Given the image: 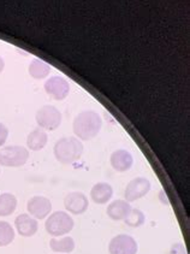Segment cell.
I'll return each instance as SVG.
<instances>
[{"instance_id":"7","label":"cell","mask_w":190,"mask_h":254,"mask_svg":"<svg viewBox=\"0 0 190 254\" xmlns=\"http://www.w3.org/2000/svg\"><path fill=\"white\" fill-rule=\"evenodd\" d=\"M151 182L147 180L146 177H137L127 183L126 191H124V196H126V201L132 202L136 200L143 197L148 191L151 190Z\"/></svg>"},{"instance_id":"3","label":"cell","mask_w":190,"mask_h":254,"mask_svg":"<svg viewBox=\"0 0 190 254\" xmlns=\"http://www.w3.org/2000/svg\"><path fill=\"white\" fill-rule=\"evenodd\" d=\"M73 225H75V222H73L72 217L69 216V213L64 212V211H57L46 219L45 229L51 236L58 238V236L69 234L73 229Z\"/></svg>"},{"instance_id":"12","label":"cell","mask_w":190,"mask_h":254,"mask_svg":"<svg viewBox=\"0 0 190 254\" xmlns=\"http://www.w3.org/2000/svg\"><path fill=\"white\" fill-rule=\"evenodd\" d=\"M111 162L112 168L118 172H126L130 170L132 164H134V158H132L130 152L126 149H117L111 154Z\"/></svg>"},{"instance_id":"4","label":"cell","mask_w":190,"mask_h":254,"mask_svg":"<svg viewBox=\"0 0 190 254\" xmlns=\"http://www.w3.org/2000/svg\"><path fill=\"white\" fill-rule=\"evenodd\" d=\"M29 151L22 146H6L0 148V165L6 168H19L28 162Z\"/></svg>"},{"instance_id":"20","label":"cell","mask_w":190,"mask_h":254,"mask_svg":"<svg viewBox=\"0 0 190 254\" xmlns=\"http://www.w3.org/2000/svg\"><path fill=\"white\" fill-rule=\"evenodd\" d=\"M124 222H126V224L129 225V227L138 228L146 222V217H144V213L142 211L137 210V208H131L129 216L124 219Z\"/></svg>"},{"instance_id":"6","label":"cell","mask_w":190,"mask_h":254,"mask_svg":"<svg viewBox=\"0 0 190 254\" xmlns=\"http://www.w3.org/2000/svg\"><path fill=\"white\" fill-rule=\"evenodd\" d=\"M137 251V242L134 238L126 234L115 236L109 245L110 254H136Z\"/></svg>"},{"instance_id":"22","label":"cell","mask_w":190,"mask_h":254,"mask_svg":"<svg viewBox=\"0 0 190 254\" xmlns=\"http://www.w3.org/2000/svg\"><path fill=\"white\" fill-rule=\"evenodd\" d=\"M8 136V129L6 128V126L2 123H0V147L5 145Z\"/></svg>"},{"instance_id":"24","label":"cell","mask_w":190,"mask_h":254,"mask_svg":"<svg viewBox=\"0 0 190 254\" xmlns=\"http://www.w3.org/2000/svg\"><path fill=\"white\" fill-rule=\"evenodd\" d=\"M4 67H5V62H4V59L0 57V72H2Z\"/></svg>"},{"instance_id":"11","label":"cell","mask_w":190,"mask_h":254,"mask_svg":"<svg viewBox=\"0 0 190 254\" xmlns=\"http://www.w3.org/2000/svg\"><path fill=\"white\" fill-rule=\"evenodd\" d=\"M15 227L17 233L23 238H32L38 233L39 223L38 219L33 218L30 214L22 213L16 217L15 219Z\"/></svg>"},{"instance_id":"2","label":"cell","mask_w":190,"mask_h":254,"mask_svg":"<svg viewBox=\"0 0 190 254\" xmlns=\"http://www.w3.org/2000/svg\"><path fill=\"white\" fill-rule=\"evenodd\" d=\"M83 153V143L77 137H63L55 145V157L62 164H73Z\"/></svg>"},{"instance_id":"16","label":"cell","mask_w":190,"mask_h":254,"mask_svg":"<svg viewBox=\"0 0 190 254\" xmlns=\"http://www.w3.org/2000/svg\"><path fill=\"white\" fill-rule=\"evenodd\" d=\"M50 247L56 253H71L75 250V241L71 236H64L62 239H51Z\"/></svg>"},{"instance_id":"5","label":"cell","mask_w":190,"mask_h":254,"mask_svg":"<svg viewBox=\"0 0 190 254\" xmlns=\"http://www.w3.org/2000/svg\"><path fill=\"white\" fill-rule=\"evenodd\" d=\"M35 120L40 128L52 131L61 126L62 114L56 106L45 105L38 110Z\"/></svg>"},{"instance_id":"19","label":"cell","mask_w":190,"mask_h":254,"mask_svg":"<svg viewBox=\"0 0 190 254\" xmlns=\"http://www.w3.org/2000/svg\"><path fill=\"white\" fill-rule=\"evenodd\" d=\"M15 240V230L10 223L0 221V247L8 246Z\"/></svg>"},{"instance_id":"10","label":"cell","mask_w":190,"mask_h":254,"mask_svg":"<svg viewBox=\"0 0 190 254\" xmlns=\"http://www.w3.org/2000/svg\"><path fill=\"white\" fill-rule=\"evenodd\" d=\"M64 206L70 213L82 214L88 210V197L81 191H71L64 199Z\"/></svg>"},{"instance_id":"13","label":"cell","mask_w":190,"mask_h":254,"mask_svg":"<svg viewBox=\"0 0 190 254\" xmlns=\"http://www.w3.org/2000/svg\"><path fill=\"white\" fill-rule=\"evenodd\" d=\"M131 206L126 200H115L107 206L106 213L113 221H124L129 216Z\"/></svg>"},{"instance_id":"9","label":"cell","mask_w":190,"mask_h":254,"mask_svg":"<svg viewBox=\"0 0 190 254\" xmlns=\"http://www.w3.org/2000/svg\"><path fill=\"white\" fill-rule=\"evenodd\" d=\"M27 210L30 213V216H33V218L41 221L51 213L52 204H51L50 199H47V197L36 195L28 200Z\"/></svg>"},{"instance_id":"18","label":"cell","mask_w":190,"mask_h":254,"mask_svg":"<svg viewBox=\"0 0 190 254\" xmlns=\"http://www.w3.org/2000/svg\"><path fill=\"white\" fill-rule=\"evenodd\" d=\"M51 71V66L48 64L42 62L41 59H33L30 62L29 65V75L32 76L33 78H36V80H42V78L47 77L48 74Z\"/></svg>"},{"instance_id":"8","label":"cell","mask_w":190,"mask_h":254,"mask_svg":"<svg viewBox=\"0 0 190 254\" xmlns=\"http://www.w3.org/2000/svg\"><path fill=\"white\" fill-rule=\"evenodd\" d=\"M45 90L56 100H64L69 95L70 86L67 81L61 76H52L45 82Z\"/></svg>"},{"instance_id":"21","label":"cell","mask_w":190,"mask_h":254,"mask_svg":"<svg viewBox=\"0 0 190 254\" xmlns=\"http://www.w3.org/2000/svg\"><path fill=\"white\" fill-rule=\"evenodd\" d=\"M170 254H188V252H187V248L183 244L177 242V244H174L170 248Z\"/></svg>"},{"instance_id":"23","label":"cell","mask_w":190,"mask_h":254,"mask_svg":"<svg viewBox=\"0 0 190 254\" xmlns=\"http://www.w3.org/2000/svg\"><path fill=\"white\" fill-rule=\"evenodd\" d=\"M159 199H160V201L163 202V204H166V205L170 204L169 200H167L166 193L164 190H160V193H159Z\"/></svg>"},{"instance_id":"1","label":"cell","mask_w":190,"mask_h":254,"mask_svg":"<svg viewBox=\"0 0 190 254\" xmlns=\"http://www.w3.org/2000/svg\"><path fill=\"white\" fill-rule=\"evenodd\" d=\"M103 127V120L94 111H83L76 116L73 121V132L78 140L88 141L94 139Z\"/></svg>"},{"instance_id":"15","label":"cell","mask_w":190,"mask_h":254,"mask_svg":"<svg viewBox=\"0 0 190 254\" xmlns=\"http://www.w3.org/2000/svg\"><path fill=\"white\" fill-rule=\"evenodd\" d=\"M48 135L44 129H35L28 135L27 146L30 151H41L47 145Z\"/></svg>"},{"instance_id":"17","label":"cell","mask_w":190,"mask_h":254,"mask_svg":"<svg viewBox=\"0 0 190 254\" xmlns=\"http://www.w3.org/2000/svg\"><path fill=\"white\" fill-rule=\"evenodd\" d=\"M17 197L11 193L0 194V217L11 216L16 211Z\"/></svg>"},{"instance_id":"14","label":"cell","mask_w":190,"mask_h":254,"mask_svg":"<svg viewBox=\"0 0 190 254\" xmlns=\"http://www.w3.org/2000/svg\"><path fill=\"white\" fill-rule=\"evenodd\" d=\"M113 195V189L109 183L106 182H99L94 185V187L90 190V196H92V200L95 202V204L104 205L106 204L107 201L111 200Z\"/></svg>"}]
</instances>
